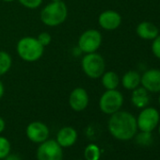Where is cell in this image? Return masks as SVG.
<instances>
[{"label": "cell", "instance_id": "1", "mask_svg": "<svg viewBox=\"0 0 160 160\" xmlns=\"http://www.w3.org/2000/svg\"><path fill=\"white\" fill-rule=\"evenodd\" d=\"M108 128L110 135L116 139L130 140L137 135V119L128 111L119 110L110 115Z\"/></svg>", "mask_w": 160, "mask_h": 160}, {"label": "cell", "instance_id": "2", "mask_svg": "<svg viewBox=\"0 0 160 160\" xmlns=\"http://www.w3.org/2000/svg\"><path fill=\"white\" fill-rule=\"evenodd\" d=\"M68 16V8L63 1L51 2L47 4L40 13L41 21L50 28L58 27L63 24Z\"/></svg>", "mask_w": 160, "mask_h": 160}, {"label": "cell", "instance_id": "3", "mask_svg": "<svg viewBox=\"0 0 160 160\" xmlns=\"http://www.w3.org/2000/svg\"><path fill=\"white\" fill-rule=\"evenodd\" d=\"M16 52L21 59L26 62L39 60L44 52V47L35 37L26 36L21 38L16 44Z\"/></svg>", "mask_w": 160, "mask_h": 160}, {"label": "cell", "instance_id": "4", "mask_svg": "<svg viewBox=\"0 0 160 160\" xmlns=\"http://www.w3.org/2000/svg\"><path fill=\"white\" fill-rule=\"evenodd\" d=\"M81 68L91 79H98L106 72V61L97 52L86 54L81 59Z\"/></svg>", "mask_w": 160, "mask_h": 160}, {"label": "cell", "instance_id": "5", "mask_svg": "<svg viewBox=\"0 0 160 160\" xmlns=\"http://www.w3.org/2000/svg\"><path fill=\"white\" fill-rule=\"evenodd\" d=\"M123 105V95L121 92L116 90H106L99 99L100 110L107 114L111 115L121 110Z\"/></svg>", "mask_w": 160, "mask_h": 160}, {"label": "cell", "instance_id": "6", "mask_svg": "<svg viewBox=\"0 0 160 160\" xmlns=\"http://www.w3.org/2000/svg\"><path fill=\"white\" fill-rule=\"evenodd\" d=\"M103 42L102 34L97 29H88L84 31L78 38L77 46L82 53L89 54L97 52Z\"/></svg>", "mask_w": 160, "mask_h": 160}, {"label": "cell", "instance_id": "7", "mask_svg": "<svg viewBox=\"0 0 160 160\" xmlns=\"http://www.w3.org/2000/svg\"><path fill=\"white\" fill-rule=\"evenodd\" d=\"M137 119L138 129L142 132L152 133L159 124L160 114L154 108L146 107L141 109Z\"/></svg>", "mask_w": 160, "mask_h": 160}, {"label": "cell", "instance_id": "8", "mask_svg": "<svg viewBox=\"0 0 160 160\" xmlns=\"http://www.w3.org/2000/svg\"><path fill=\"white\" fill-rule=\"evenodd\" d=\"M62 147L54 139H46L37 149V160H62Z\"/></svg>", "mask_w": 160, "mask_h": 160}, {"label": "cell", "instance_id": "9", "mask_svg": "<svg viewBox=\"0 0 160 160\" xmlns=\"http://www.w3.org/2000/svg\"><path fill=\"white\" fill-rule=\"evenodd\" d=\"M28 138L34 143H42L49 138V128L42 122L35 121L30 122L26 129Z\"/></svg>", "mask_w": 160, "mask_h": 160}, {"label": "cell", "instance_id": "10", "mask_svg": "<svg viewBox=\"0 0 160 160\" xmlns=\"http://www.w3.org/2000/svg\"><path fill=\"white\" fill-rule=\"evenodd\" d=\"M69 106L71 108L76 112L83 111L87 108L90 102V97L88 92L81 87L74 88L69 95Z\"/></svg>", "mask_w": 160, "mask_h": 160}, {"label": "cell", "instance_id": "11", "mask_svg": "<svg viewBox=\"0 0 160 160\" xmlns=\"http://www.w3.org/2000/svg\"><path fill=\"white\" fill-rule=\"evenodd\" d=\"M140 84L148 92H160V70L149 69L143 72L140 78Z\"/></svg>", "mask_w": 160, "mask_h": 160}, {"label": "cell", "instance_id": "12", "mask_svg": "<svg viewBox=\"0 0 160 160\" xmlns=\"http://www.w3.org/2000/svg\"><path fill=\"white\" fill-rule=\"evenodd\" d=\"M98 24L105 30H115L122 24V16L118 12L108 10L100 13Z\"/></svg>", "mask_w": 160, "mask_h": 160}, {"label": "cell", "instance_id": "13", "mask_svg": "<svg viewBox=\"0 0 160 160\" xmlns=\"http://www.w3.org/2000/svg\"><path fill=\"white\" fill-rule=\"evenodd\" d=\"M77 139V132L72 126H65L58 130L56 141L62 147L67 148L72 146Z\"/></svg>", "mask_w": 160, "mask_h": 160}, {"label": "cell", "instance_id": "14", "mask_svg": "<svg viewBox=\"0 0 160 160\" xmlns=\"http://www.w3.org/2000/svg\"><path fill=\"white\" fill-rule=\"evenodd\" d=\"M136 32L140 39L145 41H152L159 35V28L151 22L143 21L138 25Z\"/></svg>", "mask_w": 160, "mask_h": 160}, {"label": "cell", "instance_id": "15", "mask_svg": "<svg viewBox=\"0 0 160 160\" xmlns=\"http://www.w3.org/2000/svg\"><path fill=\"white\" fill-rule=\"evenodd\" d=\"M131 102L134 107L137 108H144L148 107L150 102L149 92L143 87H138L137 89L133 90L131 95Z\"/></svg>", "mask_w": 160, "mask_h": 160}, {"label": "cell", "instance_id": "16", "mask_svg": "<svg viewBox=\"0 0 160 160\" xmlns=\"http://www.w3.org/2000/svg\"><path fill=\"white\" fill-rule=\"evenodd\" d=\"M141 75L137 71H128L122 77V85L125 90L133 91L139 87Z\"/></svg>", "mask_w": 160, "mask_h": 160}, {"label": "cell", "instance_id": "17", "mask_svg": "<svg viewBox=\"0 0 160 160\" xmlns=\"http://www.w3.org/2000/svg\"><path fill=\"white\" fill-rule=\"evenodd\" d=\"M103 87L106 90H116L120 85V77L113 71H108L100 77Z\"/></svg>", "mask_w": 160, "mask_h": 160}, {"label": "cell", "instance_id": "18", "mask_svg": "<svg viewBox=\"0 0 160 160\" xmlns=\"http://www.w3.org/2000/svg\"><path fill=\"white\" fill-rule=\"evenodd\" d=\"M12 58L11 55L3 50H0V76L6 74L12 68Z\"/></svg>", "mask_w": 160, "mask_h": 160}, {"label": "cell", "instance_id": "19", "mask_svg": "<svg viewBox=\"0 0 160 160\" xmlns=\"http://www.w3.org/2000/svg\"><path fill=\"white\" fill-rule=\"evenodd\" d=\"M100 156H101V151L96 144L91 143L84 150L85 160H99Z\"/></svg>", "mask_w": 160, "mask_h": 160}, {"label": "cell", "instance_id": "20", "mask_svg": "<svg viewBox=\"0 0 160 160\" xmlns=\"http://www.w3.org/2000/svg\"><path fill=\"white\" fill-rule=\"evenodd\" d=\"M10 152H11L10 140L5 137L0 136V160L4 159Z\"/></svg>", "mask_w": 160, "mask_h": 160}, {"label": "cell", "instance_id": "21", "mask_svg": "<svg viewBox=\"0 0 160 160\" xmlns=\"http://www.w3.org/2000/svg\"><path fill=\"white\" fill-rule=\"evenodd\" d=\"M136 141L140 145H149L152 142V135L149 132L140 131V133L136 137Z\"/></svg>", "mask_w": 160, "mask_h": 160}, {"label": "cell", "instance_id": "22", "mask_svg": "<svg viewBox=\"0 0 160 160\" xmlns=\"http://www.w3.org/2000/svg\"><path fill=\"white\" fill-rule=\"evenodd\" d=\"M18 1L22 6H24L27 9L36 10L42 5L43 0H18Z\"/></svg>", "mask_w": 160, "mask_h": 160}, {"label": "cell", "instance_id": "23", "mask_svg": "<svg viewBox=\"0 0 160 160\" xmlns=\"http://www.w3.org/2000/svg\"><path fill=\"white\" fill-rule=\"evenodd\" d=\"M37 40L40 42V43H41L43 47H45V46H48V45L51 43V42H52V37H51V35H50L48 32H42V33H40V34L38 35Z\"/></svg>", "mask_w": 160, "mask_h": 160}, {"label": "cell", "instance_id": "24", "mask_svg": "<svg viewBox=\"0 0 160 160\" xmlns=\"http://www.w3.org/2000/svg\"><path fill=\"white\" fill-rule=\"evenodd\" d=\"M152 52L156 58L160 59V34L155 39L152 40Z\"/></svg>", "mask_w": 160, "mask_h": 160}, {"label": "cell", "instance_id": "25", "mask_svg": "<svg viewBox=\"0 0 160 160\" xmlns=\"http://www.w3.org/2000/svg\"><path fill=\"white\" fill-rule=\"evenodd\" d=\"M4 160H21V157L18 155V154H15V153H9L5 158Z\"/></svg>", "mask_w": 160, "mask_h": 160}, {"label": "cell", "instance_id": "26", "mask_svg": "<svg viewBox=\"0 0 160 160\" xmlns=\"http://www.w3.org/2000/svg\"><path fill=\"white\" fill-rule=\"evenodd\" d=\"M5 127H6V123H5V121L3 118L0 117V134H1L4 130H5Z\"/></svg>", "mask_w": 160, "mask_h": 160}, {"label": "cell", "instance_id": "27", "mask_svg": "<svg viewBox=\"0 0 160 160\" xmlns=\"http://www.w3.org/2000/svg\"><path fill=\"white\" fill-rule=\"evenodd\" d=\"M4 93H5V87H4L3 82L1 81V80H0V99L3 97Z\"/></svg>", "mask_w": 160, "mask_h": 160}, {"label": "cell", "instance_id": "28", "mask_svg": "<svg viewBox=\"0 0 160 160\" xmlns=\"http://www.w3.org/2000/svg\"><path fill=\"white\" fill-rule=\"evenodd\" d=\"M2 1H4V2H8V3H11V2L15 1V0H2Z\"/></svg>", "mask_w": 160, "mask_h": 160}, {"label": "cell", "instance_id": "29", "mask_svg": "<svg viewBox=\"0 0 160 160\" xmlns=\"http://www.w3.org/2000/svg\"><path fill=\"white\" fill-rule=\"evenodd\" d=\"M52 2H58V1H62V0H51Z\"/></svg>", "mask_w": 160, "mask_h": 160}, {"label": "cell", "instance_id": "30", "mask_svg": "<svg viewBox=\"0 0 160 160\" xmlns=\"http://www.w3.org/2000/svg\"><path fill=\"white\" fill-rule=\"evenodd\" d=\"M158 133H159V136H160V123L158 124Z\"/></svg>", "mask_w": 160, "mask_h": 160}, {"label": "cell", "instance_id": "31", "mask_svg": "<svg viewBox=\"0 0 160 160\" xmlns=\"http://www.w3.org/2000/svg\"><path fill=\"white\" fill-rule=\"evenodd\" d=\"M158 104H159V107H160V94H159V97H158Z\"/></svg>", "mask_w": 160, "mask_h": 160}, {"label": "cell", "instance_id": "32", "mask_svg": "<svg viewBox=\"0 0 160 160\" xmlns=\"http://www.w3.org/2000/svg\"><path fill=\"white\" fill-rule=\"evenodd\" d=\"M78 160H85V159H78Z\"/></svg>", "mask_w": 160, "mask_h": 160}, {"label": "cell", "instance_id": "33", "mask_svg": "<svg viewBox=\"0 0 160 160\" xmlns=\"http://www.w3.org/2000/svg\"><path fill=\"white\" fill-rule=\"evenodd\" d=\"M159 34H160V28H159Z\"/></svg>", "mask_w": 160, "mask_h": 160}, {"label": "cell", "instance_id": "34", "mask_svg": "<svg viewBox=\"0 0 160 160\" xmlns=\"http://www.w3.org/2000/svg\"><path fill=\"white\" fill-rule=\"evenodd\" d=\"M159 7H160V4H159Z\"/></svg>", "mask_w": 160, "mask_h": 160}]
</instances>
